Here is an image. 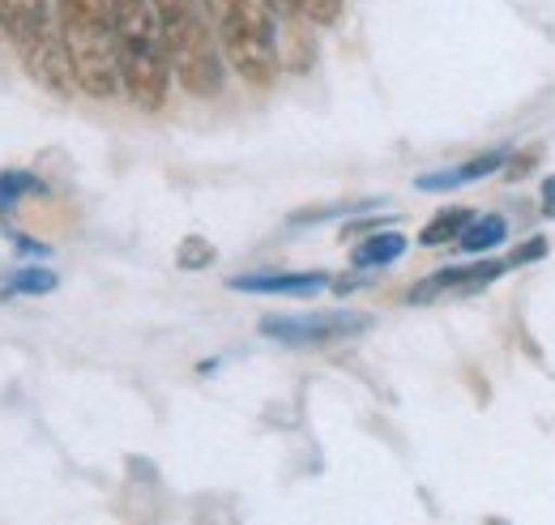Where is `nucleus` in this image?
Masks as SVG:
<instances>
[{"instance_id":"nucleus-5","label":"nucleus","mask_w":555,"mask_h":525,"mask_svg":"<svg viewBox=\"0 0 555 525\" xmlns=\"http://www.w3.org/2000/svg\"><path fill=\"white\" fill-rule=\"evenodd\" d=\"M261 333L282 346H334L372 329V317L363 312H308V317H266Z\"/></svg>"},{"instance_id":"nucleus-20","label":"nucleus","mask_w":555,"mask_h":525,"mask_svg":"<svg viewBox=\"0 0 555 525\" xmlns=\"http://www.w3.org/2000/svg\"><path fill=\"white\" fill-rule=\"evenodd\" d=\"M270 9L278 13V22H299V9H295V0H266Z\"/></svg>"},{"instance_id":"nucleus-15","label":"nucleus","mask_w":555,"mask_h":525,"mask_svg":"<svg viewBox=\"0 0 555 525\" xmlns=\"http://www.w3.org/2000/svg\"><path fill=\"white\" fill-rule=\"evenodd\" d=\"M295 9H299V17L312 22V26H334V22L343 17L347 0H295Z\"/></svg>"},{"instance_id":"nucleus-2","label":"nucleus","mask_w":555,"mask_h":525,"mask_svg":"<svg viewBox=\"0 0 555 525\" xmlns=\"http://www.w3.org/2000/svg\"><path fill=\"white\" fill-rule=\"evenodd\" d=\"M52 17L69 52L77 90L90 99H116L120 56H116V30H112L107 0H52Z\"/></svg>"},{"instance_id":"nucleus-8","label":"nucleus","mask_w":555,"mask_h":525,"mask_svg":"<svg viewBox=\"0 0 555 525\" xmlns=\"http://www.w3.org/2000/svg\"><path fill=\"white\" fill-rule=\"evenodd\" d=\"M231 291H244V295H317L330 286V278L321 269H304V273H291V269H253V273H235L227 278Z\"/></svg>"},{"instance_id":"nucleus-19","label":"nucleus","mask_w":555,"mask_h":525,"mask_svg":"<svg viewBox=\"0 0 555 525\" xmlns=\"http://www.w3.org/2000/svg\"><path fill=\"white\" fill-rule=\"evenodd\" d=\"M534 167H539V150H521V154H508L504 176H508V180H526Z\"/></svg>"},{"instance_id":"nucleus-10","label":"nucleus","mask_w":555,"mask_h":525,"mask_svg":"<svg viewBox=\"0 0 555 525\" xmlns=\"http://www.w3.org/2000/svg\"><path fill=\"white\" fill-rule=\"evenodd\" d=\"M402 253H406V235L402 231H372L367 240L354 244L350 261H354V269H380V265H393Z\"/></svg>"},{"instance_id":"nucleus-17","label":"nucleus","mask_w":555,"mask_h":525,"mask_svg":"<svg viewBox=\"0 0 555 525\" xmlns=\"http://www.w3.org/2000/svg\"><path fill=\"white\" fill-rule=\"evenodd\" d=\"M547 240L543 235H534V240H526V244H517L508 257H504V269H521V265H534V261H543L547 257Z\"/></svg>"},{"instance_id":"nucleus-11","label":"nucleus","mask_w":555,"mask_h":525,"mask_svg":"<svg viewBox=\"0 0 555 525\" xmlns=\"http://www.w3.org/2000/svg\"><path fill=\"white\" fill-rule=\"evenodd\" d=\"M504 240H508V222H504L500 214H479V218H470V227L462 231L457 248H462L466 257H483V253H491V248L504 244Z\"/></svg>"},{"instance_id":"nucleus-18","label":"nucleus","mask_w":555,"mask_h":525,"mask_svg":"<svg viewBox=\"0 0 555 525\" xmlns=\"http://www.w3.org/2000/svg\"><path fill=\"white\" fill-rule=\"evenodd\" d=\"M372 205H380V201H354V205H325V209H304V214H295L291 222H325V218H338V214H359V209H372Z\"/></svg>"},{"instance_id":"nucleus-13","label":"nucleus","mask_w":555,"mask_h":525,"mask_svg":"<svg viewBox=\"0 0 555 525\" xmlns=\"http://www.w3.org/2000/svg\"><path fill=\"white\" fill-rule=\"evenodd\" d=\"M56 273L52 269H17L9 282H4V291H0V299H9V295H48V291H56Z\"/></svg>"},{"instance_id":"nucleus-21","label":"nucleus","mask_w":555,"mask_h":525,"mask_svg":"<svg viewBox=\"0 0 555 525\" xmlns=\"http://www.w3.org/2000/svg\"><path fill=\"white\" fill-rule=\"evenodd\" d=\"M539 193H543V214H547V218H555V176H547V180H543V189H539Z\"/></svg>"},{"instance_id":"nucleus-4","label":"nucleus","mask_w":555,"mask_h":525,"mask_svg":"<svg viewBox=\"0 0 555 525\" xmlns=\"http://www.w3.org/2000/svg\"><path fill=\"white\" fill-rule=\"evenodd\" d=\"M158 30H163V48L171 73L180 77V86L193 99H214L222 94L227 81V61L218 48V35L209 26V13L202 0H150Z\"/></svg>"},{"instance_id":"nucleus-7","label":"nucleus","mask_w":555,"mask_h":525,"mask_svg":"<svg viewBox=\"0 0 555 525\" xmlns=\"http://www.w3.org/2000/svg\"><path fill=\"white\" fill-rule=\"evenodd\" d=\"M52 30H56L52 0H0V35L13 43V52L30 48Z\"/></svg>"},{"instance_id":"nucleus-16","label":"nucleus","mask_w":555,"mask_h":525,"mask_svg":"<svg viewBox=\"0 0 555 525\" xmlns=\"http://www.w3.org/2000/svg\"><path fill=\"white\" fill-rule=\"evenodd\" d=\"M214 257H218V253L209 248V240H202V235H189V240L180 244V253H176V265L193 273V269H206V265H214Z\"/></svg>"},{"instance_id":"nucleus-1","label":"nucleus","mask_w":555,"mask_h":525,"mask_svg":"<svg viewBox=\"0 0 555 525\" xmlns=\"http://www.w3.org/2000/svg\"><path fill=\"white\" fill-rule=\"evenodd\" d=\"M112 30H116V56H120V90L141 112H158L167 103L171 61L163 48V30L150 0H107Z\"/></svg>"},{"instance_id":"nucleus-9","label":"nucleus","mask_w":555,"mask_h":525,"mask_svg":"<svg viewBox=\"0 0 555 525\" xmlns=\"http://www.w3.org/2000/svg\"><path fill=\"white\" fill-rule=\"evenodd\" d=\"M504 163H508V150H487V154H475V158H466V163H457V167H449V171L418 176L415 189L418 193H453V189H462V184H479L491 171H504Z\"/></svg>"},{"instance_id":"nucleus-3","label":"nucleus","mask_w":555,"mask_h":525,"mask_svg":"<svg viewBox=\"0 0 555 525\" xmlns=\"http://www.w3.org/2000/svg\"><path fill=\"white\" fill-rule=\"evenodd\" d=\"M209 26L218 35L222 61L235 68L248 86H274L282 73V39L278 13L266 0H202Z\"/></svg>"},{"instance_id":"nucleus-14","label":"nucleus","mask_w":555,"mask_h":525,"mask_svg":"<svg viewBox=\"0 0 555 525\" xmlns=\"http://www.w3.org/2000/svg\"><path fill=\"white\" fill-rule=\"evenodd\" d=\"M39 193H48V189L30 171H0V214L22 205V197H39Z\"/></svg>"},{"instance_id":"nucleus-12","label":"nucleus","mask_w":555,"mask_h":525,"mask_svg":"<svg viewBox=\"0 0 555 525\" xmlns=\"http://www.w3.org/2000/svg\"><path fill=\"white\" fill-rule=\"evenodd\" d=\"M470 209H462V205H453V209H440L427 227H423V235H418V244L423 248H440V244H457L462 240V231L470 227Z\"/></svg>"},{"instance_id":"nucleus-6","label":"nucleus","mask_w":555,"mask_h":525,"mask_svg":"<svg viewBox=\"0 0 555 525\" xmlns=\"http://www.w3.org/2000/svg\"><path fill=\"white\" fill-rule=\"evenodd\" d=\"M500 273H508L504 261H475V265H449V269H436L431 278L415 282L406 291L411 304H427L436 295H449V291H483L487 282H495Z\"/></svg>"}]
</instances>
